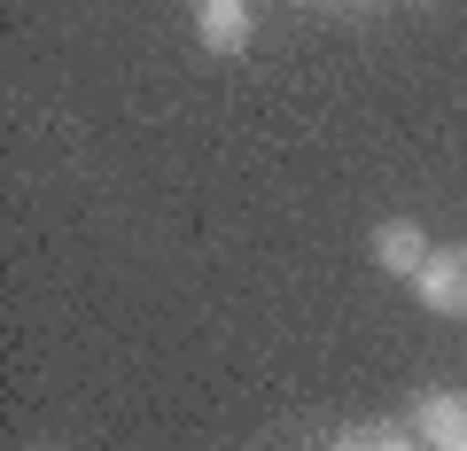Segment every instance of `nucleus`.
<instances>
[{"label": "nucleus", "instance_id": "obj_3", "mask_svg": "<svg viewBox=\"0 0 467 451\" xmlns=\"http://www.w3.org/2000/svg\"><path fill=\"white\" fill-rule=\"evenodd\" d=\"M195 24H202V47L234 55L250 39V0H195Z\"/></svg>", "mask_w": 467, "mask_h": 451}, {"label": "nucleus", "instance_id": "obj_4", "mask_svg": "<svg viewBox=\"0 0 467 451\" xmlns=\"http://www.w3.org/2000/svg\"><path fill=\"white\" fill-rule=\"evenodd\" d=\"M374 265H382V272H420V265H429V241H420V226H405V218L374 226Z\"/></svg>", "mask_w": 467, "mask_h": 451}, {"label": "nucleus", "instance_id": "obj_1", "mask_svg": "<svg viewBox=\"0 0 467 451\" xmlns=\"http://www.w3.org/2000/svg\"><path fill=\"white\" fill-rule=\"evenodd\" d=\"M420 303L444 319H467V241H451V250H429V265L413 272Z\"/></svg>", "mask_w": 467, "mask_h": 451}, {"label": "nucleus", "instance_id": "obj_6", "mask_svg": "<svg viewBox=\"0 0 467 451\" xmlns=\"http://www.w3.org/2000/svg\"><path fill=\"white\" fill-rule=\"evenodd\" d=\"M460 451H467V444H460Z\"/></svg>", "mask_w": 467, "mask_h": 451}, {"label": "nucleus", "instance_id": "obj_5", "mask_svg": "<svg viewBox=\"0 0 467 451\" xmlns=\"http://www.w3.org/2000/svg\"><path fill=\"white\" fill-rule=\"evenodd\" d=\"M327 451H413V436H389V428H350V436H335Z\"/></svg>", "mask_w": 467, "mask_h": 451}, {"label": "nucleus", "instance_id": "obj_2", "mask_svg": "<svg viewBox=\"0 0 467 451\" xmlns=\"http://www.w3.org/2000/svg\"><path fill=\"white\" fill-rule=\"evenodd\" d=\"M413 436L429 451H460L467 444V397H451V389H436V397L413 405Z\"/></svg>", "mask_w": 467, "mask_h": 451}]
</instances>
